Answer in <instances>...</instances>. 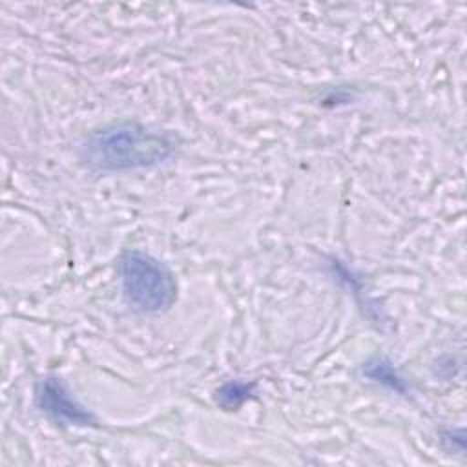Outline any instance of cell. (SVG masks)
<instances>
[{"label": "cell", "mask_w": 467, "mask_h": 467, "mask_svg": "<svg viewBox=\"0 0 467 467\" xmlns=\"http://www.w3.org/2000/svg\"><path fill=\"white\" fill-rule=\"evenodd\" d=\"M38 405L55 421L67 425H88L93 416L77 401L58 378H46L38 387Z\"/></svg>", "instance_id": "3957f363"}, {"label": "cell", "mask_w": 467, "mask_h": 467, "mask_svg": "<svg viewBox=\"0 0 467 467\" xmlns=\"http://www.w3.org/2000/svg\"><path fill=\"white\" fill-rule=\"evenodd\" d=\"M175 140L170 133L139 124H122L93 135L84 151L86 161L106 171L157 166L171 157Z\"/></svg>", "instance_id": "6da1fadb"}, {"label": "cell", "mask_w": 467, "mask_h": 467, "mask_svg": "<svg viewBox=\"0 0 467 467\" xmlns=\"http://www.w3.org/2000/svg\"><path fill=\"white\" fill-rule=\"evenodd\" d=\"M370 379L396 390V392H405L407 385L403 381V378L398 374V370L387 361V359H374L370 363H367L365 370H363Z\"/></svg>", "instance_id": "277c9868"}, {"label": "cell", "mask_w": 467, "mask_h": 467, "mask_svg": "<svg viewBox=\"0 0 467 467\" xmlns=\"http://www.w3.org/2000/svg\"><path fill=\"white\" fill-rule=\"evenodd\" d=\"M252 390H254V385H250V383L230 381V383H224L217 390V401L224 409H237L239 405H243L250 398Z\"/></svg>", "instance_id": "5b68a950"}, {"label": "cell", "mask_w": 467, "mask_h": 467, "mask_svg": "<svg viewBox=\"0 0 467 467\" xmlns=\"http://www.w3.org/2000/svg\"><path fill=\"white\" fill-rule=\"evenodd\" d=\"M120 285L126 301L140 312H161L175 301V279L155 257L128 252L120 259Z\"/></svg>", "instance_id": "7a4b0ae2"}]
</instances>
